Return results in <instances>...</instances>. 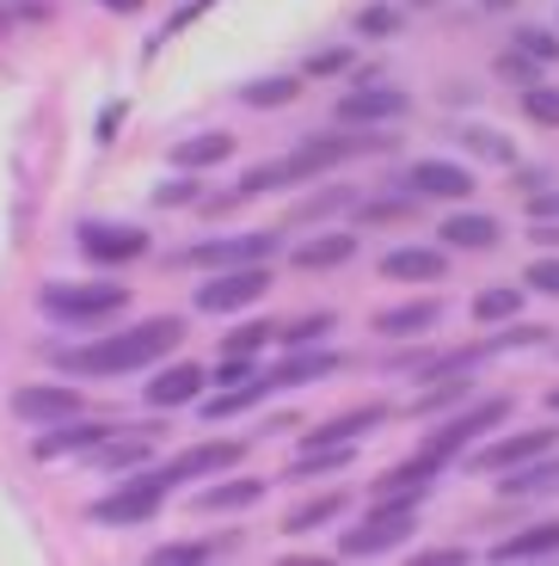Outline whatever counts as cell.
I'll list each match as a JSON object with an SVG mask.
<instances>
[{"instance_id":"cell-1","label":"cell","mask_w":559,"mask_h":566,"mask_svg":"<svg viewBox=\"0 0 559 566\" xmlns=\"http://www.w3.org/2000/svg\"><path fill=\"white\" fill-rule=\"evenodd\" d=\"M179 339H184L179 314H155V321H136V326L105 333V339H93V345L56 352V369L62 376H129V369H155Z\"/></svg>"},{"instance_id":"cell-2","label":"cell","mask_w":559,"mask_h":566,"mask_svg":"<svg viewBox=\"0 0 559 566\" xmlns=\"http://www.w3.org/2000/svg\"><path fill=\"white\" fill-rule=\"evenodd\" d=\"M388 136H308L302 148H289L283 160H259V167L240 172L234 198H259V191H283V185H308L326 167H345L357 155H376Z\"/></svg>"},{"instance_id":"cell-3","label":"cell","mask_w":559,"mask_h":566,"mask_svg":"<svg viewBox=\"0 0 559 566\" xmlns=\"http://www.w3.org/2000/svg\"><path fill=\"white\" fill-rule=\"evenodd\" d=\"M38 308L50 314V321H68V326H81V333H93V326L117 321V314L129 308V290L124 283H43Z\"/></svg>"},{"instance_id":"cell-4","label":"cell","mask_w":559,"mask_h":566,"mask_svg":"<svg viewBox=\"0 0 559 566\" xmlns=\"http://www.w3.org/2000/svg\"><path fill=\"white\" fill-rule=\"evenodd\" d=\"M412 530H419V499H376L363 511V524L338 536V554L345 560H369V554H388L400 542H412Z\"/></svg>"},{"instance_id":"cell-5","label":"cell","mask_w":559,"mask_h":566,"mask_svg":"<svg viewBox=\"0 0 559 566\" xmlns=\"http://www.w3.org/2000/svg\"><path fill=\"white\" fill-rule=\"evenodd\" d=\"M172 486H179V481H172L167 468H141L136 481H124L117 493L93 499V524H117V530H129V524H155Z\"/></svg>"},{"instance_id":"cell-6","label":"cell","mask_w":559,"mask_h":566,"mask_svg":"<svg viewBox=\"0 0 559 566\" xmlns=\"http://www.w3.org/2000/svg\"><path fill=\"white\" fill-rule=\"evenodd\" d=\"M265 296H271V259L265 265H228L210 283H197V308L203 314H240Z\"/></svg>"},{"instance_id":"cell-7","label":"cell","mask_w":559,"mask_h":566,"mask_svg":"<svg viewBox=\"0 0 559 566\" xmlns=\"http://www.w3.org/2000/svg\"><path fill=\"white\" fill-rule=\"evenodd\" d=\"M510 407H517V400H510V395L474 400V407H467V412H455V419H443V424H436L431 438H424V450H431L436 462H455V455H462L467 443L479 438V431H492V424H504V419H510Z\"/></svg>"},{"instance_id":"cell-8","label":"cell","mask_w":559,"mask_h":566,"mask_svg":"<svg viewBox=\"0 0 559 566\" xmlns=\"http://www.w3.org/2000/svg\"><path fill=\"white\" fill-rule=\"evenodd\" d=\"M283 247V234L271 228H252V234H222V241H197L184 253V265H203V271H228V265H265L271 253Z\"/></svg>"},{"instance_id":"cell-9","label":"cell","mask_w":559,"mask_h":566,"mask_svg":"<svg viewBox=\"0 0 559 566\" xmlns=\"http://www.w3.org/2000/svg\"><path fill=\"white\" fill-rule=\"evenodd\" d=\"M553 450H559V431H553V424H535V431H510V438L474 450V462H467V468H479V474H504V468H523V462L553 455Z\"/></svg>"},{"instance_id":"cell-10","label":"cell","mask_w":559,"mask_h":566,"mask_svg":"<svg viewBox=\"0 0 559 566\" xmlns=\"http://www.w3.org/2000/svg\"><path fill=\"white\" fill-rule=\"evenodd\" d=\"M81 253L93 265H129L148 253V234L136 222H81Z\"/></svg>"},{"instance_id":"cell-11","label":"cell","mask_w":559,"mask_h":566,"mask_svg":"<svg viewBox=\"0 0 559 566\" xmlns=\"http://www.w3.org/2000/svg\"><path fill=\"white\" fill-rule=\"evenodd\" d=\"M240 455H246V443L240 438H210V443H191V450L167 455V474L172 481H210V474H228V468H240Z\"/></svg>"},{"instance_id":"cell-12","label":"cell","mask_w":559,"mask_h":566,"mask_svg":"<svg viewBox=\"0 0 559 566\" xmlns=\"http://www.w3.org/2000/svg\"><path fill=\"white\" fill-rule=\"evenodd\" d=\"M405 185H412V198H443V203L474 198V172H467L462 160H412V167H405Z\"/></svg>"},{"instance_id":"cell-13","label":"cell","mask_w":559,"mask_h":566,"mask_svg":"<svg viewBox=\"0 0 559 566\" xmlns=\"http://www.w3.org/2000/svg\"><path fill=\"white\" fill-rule=\"evenodd\" d=\"M412 112V93L405 86H357V93H345L338 99V124H393V117Z\"/></svg>"},{"instance_id":"cell-14","label":"cell","mask_w":559,"mask_h":566,"mask_svg":"<svg viewBox=\"0 0 559 566\" xmlns=\"http://www.w3.org/2000/svg\"><path fill=\"white\" fill-rule=\"evenodd\" d=\"M74 412H81V388H68V382H31L13 395V419H25V424H62Z\"/></svg>"},{"instance_id":"cell-15","label":"cell","mask_w":559,"mask_h":566,"mask_svg":"<svg viewBox=\"0 0 559 566\" xmlns=\"http://www.w3.org/2000/svg\"><path fill=\"white\" fill-rule=\"evenodd\" d=\"M376 424H388V407H381V400H369V407H350V412H338V419H326V424H314V431H302V450L357 443V438H369Z\"/></svg>"},{"instance_id":"cell-16","label":"cell","mask_w":559,"mask_h":566,"mask_svg":"<svg viewBox=\"0 0 559 566\" xmlns=\"http://www.w3.org/2000/svg\"><path fill=\"white\" fill-rule=\"evenodd\" d=\"M338 364H345L338 352H314V345H302V352H289L277 369H259V376H265L271 395H283V388H302V382H326V376H338Z\"/></svg>"},{"instance_id":"cell-17","label":"cell","mask_w":559,"mask_h":566,"mask_svg":"<svg viewBox=\"0 0 559 566\" xmlns=\"http://www.w3.org/2000/svg\"><path fill=\"white\" fill-rule=\"evenodd\" d=\"M381 333V339H424V333H436L443 326V302H400V308H381L376 321H369Z\"/></svg>"},{"instance_id":"cell-18","label":"cell","mask_w":559,"mask_h":566,"mask_svg":"<svg viewBox=\"0 0 559 566\" xmlns=\"http://www.w3.org/2000/svg\"><path fill=\"white\" fill-rule=\"evenodd\" d=\"M203 369L197 364H167V369H155V382H148V407H160V412H172V407H191V400H203Z\"/></svg>"},{"instance_id":"cell-19","label":"cell","mask_w":559,"mask_h":566,"mask_svg":"<svg viewBox=\"0 0 559 566\" xmlns=\"http://www.w3.org/2000/svg\"><path fill=\"white\" fill-rule=\"evenodd\" d=\"M436 234H443V247H455V253H492L504 228H498V216H486V210H455Z\"/></svg>"},{"instance_id":"cell-20","label":"cell","mask_w":559,"mask_h":566,"mask_svg":"<svg viewBox=\"0 0 559 566\" xmlns=\"http://www.w3.org/2000/svg\"><path fill=\"white\" fill-rule=\"evenodd\" d=\"M436 468H443V462H436L431 450H419L412 462L388 468V474L369 486V499H424V493H431V474H436Z\"/></svg>"},{"instance_id":"cell-21","label":"cell","mask_w":559,"mask_h":566,"mask_svg":"<svg viewBox=\"0 0 559 566\" xmlns=\"http://www.w3.org/2000/svg\"><path fill=\"white\" fill-rule=\"evenodd\" d=\"M443 271H449L443 247H393L381 259V277H393V283H436Z\"/></svg>"},{"instance_id":"cell-22","label":"cell","mask_w":559,"mask_h":566,"mask_svg":"<svg viewBox=\"0 0 559 566\" xmlns=\"http://www.w3.org/2000/svg\"><path fill=\"white\" fill-rule=\"evenodd\" d=\"M234 155V136L228 129H203V136H184V142H172V167L179 172H197V167H222V160Z\"/></svg>"},{"instance_id":"cell-23","label":"cell","mask_w":559,"mask_h":566,"mask_svg":"<svg viewBox=\"0 0 559 566\" xmlns=\"http://www.w3.org/2000/svg\"><path fill=\"white\" fill-rule=\"evenodd\" d=\"M541 554H559V517H541L517 536L492 542V560H541Z\"/></svg>"},{"instance_id":"cell-24","label":"cell","mask_w":559,"mask_h":566,"mask_svg":"<svg viewBox=\"0 0 559 566\" xmlns=\"http://www.w3.org/2000/svg\"><path fill=\"white\" fill-rule=\"evenodd\" d=\"M112 431H117V424H68V419H62V424H50V431L38 438V455H43V462H56V455H74V450H98Z\"/></svg>"},{"instance_id":"cell-25","label":"cell","mask_w":559,"mask_h":566,"mask_svg":"<svg viewBox=\"0 0 559 566\" xmlns=\"http://www.w3.org/2000/svg\"><path fill=\"white\" fill-rule=\"evenodd\" d=\"M265 474H240V481H215V486H203V493L191 499L197 511H246V505H259L265 499Z\"/></svg>"},{"instance_id":"cell-26","label":"cell","mask_w":559,"mask_h":566,"mask_svg":"<svg viewBox=\"0 0 559 566\" xmlns=\"http://www.w3.org/2000/svg\"><path fill=\"white\" fill-rule=\"evenodd\" d=\"M345 259H357V234H314V241H302L289 253V265L295 271H333Z\"/></svg>"},{"instance_id":"cell-27","label":"cell","mask_w":559,"mask_h":566,"mask_svg":"<svg viewBox=\"0 0 559 566\" xmlns=\"http://www.w3.org/2000/svg\"><path fill=\"white\" fill-rule=\"evenodd\" d=\"M553 486H559V462L535 455V462H523V468H504L498 493L504 499H529V493H553Z\"/></svg>"},{"instance_id":"cell-28","label":"cell","mask_w":559,"mask_h":566,"mask_svg":"<svg viewBox=\"0 0 559 566\" xmlns=\"http://www.w3.org/2000/svg\"><path fill=\"white\" fill-rule=\"evenodd\" d=\"M295 99H302V81H289V74H265V81L240 86V105H252V112H277V105H295Z\"/></svg>"},{"instance_id":"cell-29","label":"cell","mask_w":559,"mask_h":566,"mask_svg":"<svg viewBox=\"0 0 559 566\" xmlns=\"http://www.w3.org/2000/svg\"><path fill=\"white\" fill-rule=\"evenodd\" d=\"M345 511V493H320V499H308V505H295L289 517H283V536H314V530H326Z\"/></svg>"},{"instance_id":"cell-30","label":"cell","mask_w":559,"mask_h":566,"mask_svg":"<svg viewBox=\"0 0 559 566\" xmlns=\"http://www.w3.org/2000/svg\"><path fill=\"white\" fill-rule=\"evenodd\" d=\"M93 462L105 468V474H124V468H141V462H148V431H136V438H117V431H112V438H105V443L93 450Z\"/></svg>"},{"instance_id":"cell-31","label":"cell","mask_w":559,"mask_h":566,"mask_svg":"<svg viewBox=\"0 0 559 566\" xmlns=\"http://www.w3.org/2000/svg\"><path fill=\"white\" fill-rule=\"evenodd\" d=\"M462 148H467V155H479V160H492V167H517V142L498 136L492 124H467L462 129Z\"/></svg>"},{"instance_id":"cell-32","label":"cell","mask_w":559,"mask_h":566,"mask_svg":"<svg viewBox=\"0 0 559 566\" xmlns=\"http://www.w3.org/2000/svg\"><path fill=\"white\" fill-rule=\"evenodd\" d=\"M338 326V314L333 308H320V314H302V321H289V326H277V339L289 345V352H302V345H320L326 333Z\"/></svg>"},{"instance_id":"cell-33","label":"cell","mask_w":559,"mask_h":566,"mask_svg":"<svg viewBox=\"0 0 559 566\" xmlns=\"http://www.w3.org/2000/svg\"><path fill=\"white\" fill-rule=\"evenodd\" d=\"M523 117L541 129H559V86H547V81L523 86Z\"/></svg>"},{"instance_id":"cell-34","label":"cell","mask_w":559,"mask_h":566,"mask_svg":"<svg viewBox=\"0 0 559 566\" xmlns=\"http://www.w3.org/2000/svg\"><path fill=\"white\" fill-rule=\"evenodd\" d=\"M523 314V290H479L474 296V321H517Z\"/></svg>"},{"instance_id":"cell-35","label":"cell","mask_w":559,"mask_h":566,"mask_svg":"<svg viewBox=\"0 0 559 566\" xmlns=\"http://www.w3.org/2000/svg\"><path fill=\"white\" fill-rule=\"evenodd\" d=\"M333 468H350V443H333V450H302V462L289 468V481H314V474H333Z\"/></svg>"},{"instance_id":"cell-36","label":"cell","mask_w":559,"mask_h":566,"mask_svg":"<svg viewBox=\"0 0 559 566\" xmlns=\"http://www.w3.org/2000/svg\"><path fill=\"white\" fill-rule=\"evenodd\" d=\"M400 31H405L400 7H363L357 13V38H400Z\"/></svg>"},{"instance_id":"cell-37","label":"cell","mask_w":559,"mask_h":566,"mask_svg":"<svg viewBox=\"0 0 559 566\" xmlns=\"http://www.w3.org/2000/svg\"><path fill=\"white\" fill-rule=\"evenodd\" d=\"M197 198H203V191H197L191 172H172V179L155 185V210H184V203H197Z\"/></svg>"},{"instance_id":"cell-38","label":"cell","mask_w":559,"mask_h":566,"mask_svg":"<svg viewBox=\"0 0 559 566\" xmlns=\"http://www.w3.org/2000/svg\"><path fill=\"white\" fill-rule=\"evenodd\" d=\"M210 7H215V0H184L179 13H172V19H167V25H160V31H155V43H148V56H155L160 43H172V38H179V31H184V25H197V19L210 13Z\"/></svg>"},{"instance_id":"cell-39","label":"cell","mask_w":559,"mask_h":566,"mask_svg":"<svg viewBox=\"0 0 559 566\" xmlns=\"http://www.w3.org/2000/svg\"><path fill=\"white\" fill-rule=\"evenodd\" d=\"M510 43H517L523 56H535V62H553L559 56V38H553V31H541V25H523Z\"/></svg>"},{"instance_id":"cell-40","label":"cell","mask_w":559,"mask_h":566,"mask_svg":"<svg viewBox=\"0 0 559 566\" xmlns=\"http://www.w3.org/2000/svg\"><path fill=\"white\" fill-rule=\"evenodd\" d=\"M498 74H504V81H523V86H535V81H541V62H535V56H523L517 43H510V50L498 56Z\"/></svg>"},{"instance_id":"cell-41","label":"cell","mask_w":559,"mask_h":566,"mask_svg":"<svg viewBox=\"0 0 559 566\" xmlns=\"http://www.w3.org/2000/svg\"><path fill=\"white\" fill-rule=\"evenodd\" d=\"M228 542H167V548H155V560H210V554H222Z\"/></svg>"},{"instance_id":"cell-42","label":"cell","mask_w":559,"mask_h":566,"mask_svg":"<svg viewBox=\"0 0 559 566\" xmlns=\"http://www.w3.org/2000/svg\"><path fill=\"white\" fill-rule=\"evenodd\" d=\"M523 283L541 290V296H559V259H535V265L523 271Z\"/></svg>"},{"instance_id":"cell-43","label":"cell","mask_w":559,"mask_h":566,"mask_svg":"<svg viewBox=\"0 0 559 566\" xmlns=\"http://www.w3.org/2000/svg\"><path fill=\"white\" fill-rule=\"evenodd\" d=\"M271 333H277V326H240V333H228V339H222V352H259V345H265L271 339Z\"/></svg>"},{"instance_id":"cell-44","label":"cell","mask_w":559,"mask_h":566,"mask_svg":"<svg viewBox=\"0 0 559 566\" xmlns=\"http://www.w3.org/2000/svg\"><path fill=\"white\" fill-rule=\"evenodd\" d=\"M350 69V50H320V56H308V74L314 81H333V74Z\"/></svg>"},{"instance_id":"cell-45","label":"cell","mask_w":559,"mask_h":566,"mask_svg":"<svg viewBox=\"0 0 559 566\" xmlns=\"http://www.w3.org/2000/svg\"><path fill=\"white\" fill-rule=\"evenodd\" d=\"M400 216H412V203H363V210H357V222H400Z\"/></svg>"},{"instance_id":"cell-46","label":"cell","mask_w":559,"mask_h":566,"mask_svg":"<svg viewBox=\"0 0 559 566\" xmlns=\"http://www.w3.org/2000/svg\"><path fill=\"white\" fill-rule=\"evenodd\" d=\"M124 117H129V105L117 99V105H105V112H98V142H112L117 129H124Z\"/></svg>"},{"instance_id":"cell-47","label":"cell","mask_w":559,"mask_h":566,"mask_svg":"<svg viewBox=\"0 0 559 566\" xmlns=\"http://www.w3.org/2000/svg\"><path fill=\"white\" fill-rule=\"evenodd\" d=\"M529 216H535V222L559 216V191H529Z\"/></svg>"},{"instance_id":"cell-48","label":"cell","mask_w":559,"mask_h":566,"mask_svg":"<svg viewBox=\"0 0 559 566\" xmlns=\"http://www.w3.org/2000/svg\"><path fill=\"white\" fill-rule=\"evenodd\" d=\"M529 241H535V247H559V228L541 222V228H529Z\"/></svg>"},{"instance_id":"cell-49","label":"cell","mask_w":559,"mask_h":566,"mask_svg":"<svg viewBox=\"0 0 559 566\" xmlns=\"http://www.w3.org/2000/svg\"><path fill=\"white\" fill-rule=\"evenodd\" d=\"M98 7H112V13H136L141 0H98Z\"/></svg>"},{"instance_id":"cell-50","label":"cell","mask_w":559,"mask_h":566,"mask_svg":"<svg viewBox=\"0 0 559 566\" xmlns=\"http://www.w3.org/2000/svg\"><path fill=\"white\" fill-rule=\"evenodd\" d=\"M479 7H492V13H504V7H517V0H479Z\"/></svg>"},{"instance_id":"cell-51","label":"cell","mask_w":559,"mask_h":566,"mask_svg":"<svg viewBox=\"0 0 559 566\" xmlns=\"http://www.w3.org/2000/svg\"><path fill=\"white\" fill-rule=\"evenodd\" d=\"M547 407H553V412H559V388H553V395H547Z\"/></svg>"}]
</instances>
